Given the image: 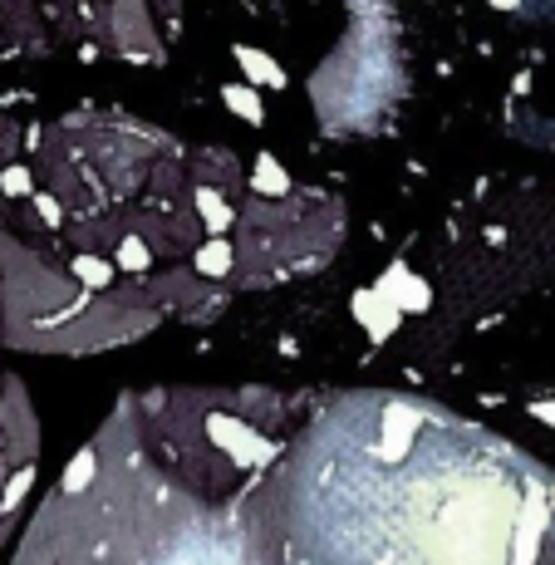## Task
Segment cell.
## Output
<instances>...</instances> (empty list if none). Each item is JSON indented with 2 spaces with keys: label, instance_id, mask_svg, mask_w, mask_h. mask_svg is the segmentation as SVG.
<instances>
[{
  "label": "cell",
  "instance_id": "obj_1",
  "mask_svg": "<svg viewBox=\"0 0 555 565\" xmlns=\"http://www.w3.org/2000/svg\"><path fill=\"white\" fill-rule=\"evenodd\" d=\"M207 438L212 448H222L231 462H271L276 457V443L261 438L246 418H231V413H212L207 418Z\"/></svg>",
  "mask_w": 555,
  "mask_h": 565
},
{
  "label": "cell",
  "instance_id": "obj_2",
  "mask_svg": "<svg viewBox=\"0 0 555 565\" xmlns=\"http://www.w3.org/2000/svg\"><path fill=\"white\" fill-rule=\"evenodd\" d=\"M374 290L398 305V315H428L433 310V285L408 271V261H389V271L374 281Z\"/></svg>",
  "mask_w": 555,
  "mask_h": 565
},
{
  "label": "cell",
  "instance_id": "obj_3",
  "mask_svg": "<svg viewBox=\"0 0 555 565\" xmlns=\"http://www.w3.org/2000/svg\"><path fill=\"white\" fill-rule=\"evenodd\" d=\"M349 310H354V320L364 325V335L374 339V344H384V339L403 325V315H398V305L393 300H384L374 285H364V290H354L349 295Z\"/></svg>",
  "mask_w": 555,
  "mask_h": 565
},
{
  "label": "cell",
  "instance_id": "obj_4",
  "mask_svg": "<svg viewBox=\"0 0 555 565\" xmlns=\"http://www.w3.org/2000/svg\"><path fill=\"white\" fill-rule=\"evenodd\" d=\"M231 59L241 64V74L251 79V89H256V84H261V89H285V69H280L266 50H256V45H236Z\"/></svg>",
  "mask_w": 555,
  "mask_h": 565
},
{
  "label": "cell",
  "instance_id": "obj_5",
  "mask_svg": "<svg viewBox=\"0 0 555 565\" xmlns=\"http://www.w3.org/2000/svg\"><path fill=\"white\" fill-rule=\"evenodd\" d=\"M192 207H197V217H202V226H207L212 236H226L231 222H236L231 202H226L217 187H207V182H197V187H192Z\"/></svg>",
  "mask_w": 555,
  "mask_h": 565
},
{
  "label": "cell",
  "instance_id": "obj_6",
  "mask_svg": "<svg viewBox=\"0 0 555 565\" xmlns=\"http://www.w3.org/2000/svg\"><path fill=\"white\" fill-rule=\"evenodd\" d=\"M192 266H197V276L222 281V276H231V266H236V246H231L226 236H212V241H202V246H197Z\"/></svg>",
  "mask_w": 555,
  "mask_h": 565
},
{
  "label": "cell",
  "instance_id": "obj_7",
  "mask_svg": "<svg viewBox=\"0 0 555 565\" xmlns=\"http://www.w3.org/2000/svg\"><path fill=\"white\" fill-rule=\"evenodd\" d=\"M94 477H99V452L94 448L74 452L64 477H59V497H84V487H94Z\"/></svg>",
  "mask_w": 555,
  "mask_h": 565
},
{
  "label": "cell",
  "instance_id": "obj_8",
  "mask_svg": "<svg viewBox=\"0 0 555 565\" xmlns=\"http://www.w3.org/2000/svg\"><path fill=\"white\" fill-rule=\"evenodd\" d=\"M251 187H256L261 197H285V192H290V172L280 168L276 153H256V163H251Z\"/></svg>",
  "mask_w": 555,
  "mask_h": 565
},
{
  "label": "cell",
  "instance_id": "obj_9",
  "mask_svg": "<svg viewBox=\"0 0 555 565\" xmlns=\"http://www.w3.org/2000/svg\"><path fill=\"white\" fill-rule=\"evenodd\" d=\"M222 104H226L231 113H236L241 123H251V128H261V123H266L261 94H256L251 84H222Z\"/></svg>",
  "mask_w": 555,
  "mask_h": 565
},
{
  "label": "cell",
  "instance_id": "obj_10",
  "mask_svg": "<svg viewBox=\"0 0 555 565\" xmlns=\"http://www.w3.org/2000/svg\"><path fill=\"white\" fill-rule=\"evenodd\" d=\"M69 271H74V281L84 285V290H104V285H113V261L94 256V251L74 256V261H69Z\"/></svg>",
  "mask_w": 555,
  "mask_h": 565
},
{
  "label": "cell",
  "instance_id": "obj_11",
  "mask_svg": "<svg viewBox=\"0 0 555 565\" xmlns=\"http://www.w3.org/2000/svg\"><path fill=\"white\" fill-rule=\"evenodd\" d=\"M118 266H123V271H133V276H138V271H148V266H153L148 241H143V236H133V231H128V236H118V246H113V271H118Z\"/></svg>",
  "mask_w": 555,
  "mask_h": 565
},
{
  "label": "cell",
  "instance_id": "obj_12",
  "mask_svg": "<svg viewBox=\"0 0 555 565\" xmlns=\"http://www.w3.org/2000/svg\"><path fill=\"white\" fill-rule=\"evenodd\" d=\"M30 487H35V467L25 462V467H20V472L0 487V511H15L20 502H25V492H30Z\"/></svg>",
  "mask_w": 555,
  "mask_h": 565
},
{
  "label": "cell",
  "instance_id": "obj_13",
  "mask_svg": "<svg viewBox=\"0 0 555 565\" xmlns=\"http://www.w3.org/2000/svg\"><path fill=\"white\" fill-rule=\"evenodd\" d=\"M0 192H5V197H35V177H30V168H20V163L0 168Z\"/></svg>",
  "mask_w": 555,
  "mask_h": 565
},
{
  "label": "cell",
  "instance_id": "obj_14",
  "mask_svg": "<svg viewBox=\"0 0 555 565\" xmlns=\"http://www.w3.org/2000/svg\"><path fill=\"white\" fill-rule=\"evenodd\" d=\"M35 212H40L45 226H64V207H59L55 192H35Z\"/></svg>",
  "mask_w": 555,
  "mask_h": 565
},
{
  "label": "cell",
  "instance_id": "obj_15",
  "mask_svg": "<svg viewBox=\"0 0 555 565\" xmlns=\"http://www.w3.org/2000/svg\"><path fill=\"white\" fill-rule=\"evenodd\" d=\"M531 418H541L546 428H555V403L546 398V403H531Z\"/></svg>",
  "mask_w": 555,
  "mask_h": 565
},
{
  "label": "cell",
  "instance_id": "obj_16",
  "mask_svg": "<svg viewBox=\"0 0 555 565\" xmlns=\"http://www.w3.org/2000/svg\"><path fill=\"white\" fill-rule=\"evenodd\" d=\"M526 89H531V74H526V69H521V74H516V79H511V94H526Z\"/></svg>",
  "mask_w": 555,
  "mask_h": 565
},
{
  "label": "cell",
  "instance_id": "obj_17",
  "mask_svg": "<svg viewBox=\"0 0 555 565\" xmlns=\"http://www.w3.org/2000/svg\"><path fill=\"white\" fill-rule=\"evenodd\" d=\"M487 5H492V10H516L521 0H487Z\"/></svg>",
  "mask_w": 555,
  "mask_h": 565
},
{
  "label": "cell",
  "instance_id": "obj_18",
  "mask_svg": "<svg viewBox=\"0 0 555 565\" xmlns=\"http://www.w3.org/2000/svg\"><path fill=\"white\" fill-rule=\"evenodd\" d=\"M551 511H555V492H551Z\"/></svg>",
  "mask_w": 555,
  "mask_h": 565
}]
</instances>
